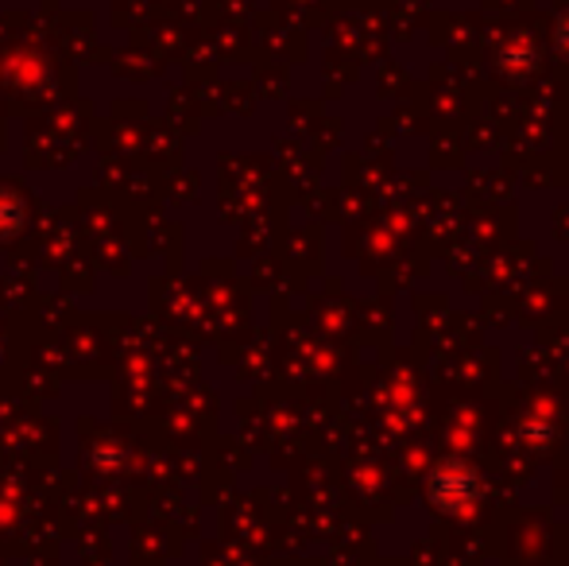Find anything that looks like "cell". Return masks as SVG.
<instances>
[{
    "instance_id": "1",
    "label": "cell",
    "mask_w": 569,
    "mask_h": 566,
    "mask_svg": "<svg viewBox=\"0 0 569 566\" xmlns=\"http://www.w3.org/2000/svg\"><path fill=\"white\" fill-rule=\"evenodd\" d=\"M480 481L465 461H442V466L430 474V500H435L442 513H465V508L477 500Z\"/></svg>"
},
{
    "instance_id": "2",
    "label": "cell",
    "mask_w": 569,
    "mask_h": 566,
    "mask_svg": "<svg viewBox=\"0 0 569 566\" xmlns=\"http://www.w3.org/2000/svg\"><path fill=\"white\" fill-rule=\"evenodd\" d=\"M558 43H562V47H566V51H569V23H566V28H562V31H558Z\"/></svg>"
}]
</instances>
